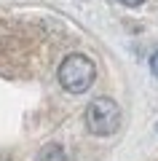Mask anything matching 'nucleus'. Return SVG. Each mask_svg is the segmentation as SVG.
<instances>
[{"label":"nucleus","instance_id":"obj_1","mask_svg":"<svg viewBox=\"0 0 158 161\" xmlns=\"http://www.w3.org/2000/svg\"><path fill=\"white\" fill-rule=\"evenodd\" d=\"M57 78H59V86L64 92L83 94L91 89V83L96 78V64L86 54H67L57 70Z\"/></svg>","mask_w":158,"mask_h":161},{"label":"nucleus","instance_id":"obj_5","mask_svg":"<svg viewBox=\"0 0 158 161\" xmlns=\"http://www.w3.org/2000/svg\"><path fill=\"white\" fill-rule=\"evenodd\" d=\"M118 3H123V6H129V8H137V6H142L145 0H118Z\"/></svg>","mask_w":158,"mask_h":161},{"label":"nucleus","instance_id":"obj_3","mask_svg":"<svg viewBox=\"0 0 158 161\" xmlns=\"http://www.w3.org/2000/svg\"><path fill=\"white\" fill-rule=\"evenodd\" d=\"M38 161H67V153H64V148L59 142H48L38 153Z\"/></svg>","mask_w":158,"mask_h":161},{"label":"nucleus","instance_id":"obj_7","mask_svg":"<svg viewBox=\"0 0 158 161\" xmlns=\"http://www.w3.org/2000/svg\"><path fill=\"white\" fill-rule=\"evenodd\" d=\"M155 129H158V126H155Z\"/></svg>","mask_w":158,"mask_h":161},{"label":"nucleus","instance_id":"obj_6","mask_svg":"<svg viewBox=\"0 0 158 161\" xmlns=\"http://www.w3.org/2000/svg\"><path fill=\"white\" fill-rule=\"evenodd\" d=\"M0 161H14V158H8V156H0Z\"/></svg>","mask_w":158,"mask_h":161},{"label":"nucleus","instance_id":"obj_2","mask_svg":"<svg viewBox=\"0 0 158 161\" xmlns=\"http://www.w3.org/2000/svg\"><path fill=\"white\" fill-rule=\"evenodd\" d=\"M83 118H86V129L91 134H96V137H110V134H115L121 129V108L110 97L91 99Z\"/></svg>","mask_w":158,"mask_h":161},{"label":"nucleus","instance_id":"obj_4","mask_svg":"<svg viewBox=\"0 0 158 161\" xmlns=\"http://www.w3.org/2000/svg\"><path fill=\"white\" fill-rule=\"evenodd\" d=\"M150 73H153V78L158 80V48L153 51V57H150Z\"/></svg>","mask_w":158,"mask_h":161}]
</instances>
